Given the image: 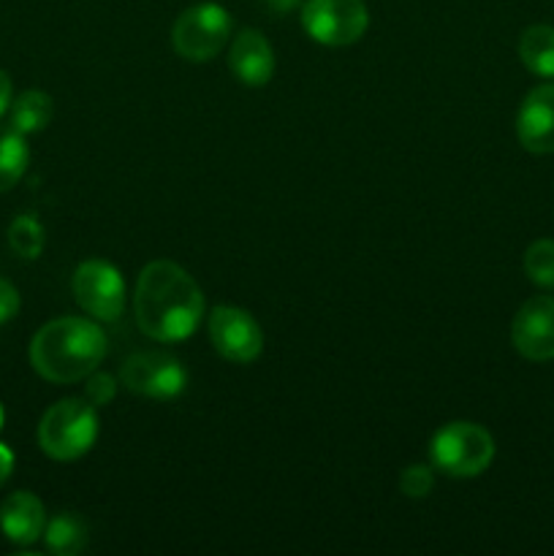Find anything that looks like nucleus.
<instances>
[{
  "label": "nucleus",
  "mask_w": 554,
  "mask_h": 556,
  "mask_svg": "<svg viewBox=\"0 0 554 556\" xmlns=\"http://www.w3.org/2000/svg\"><path fill=\"white\" fill-rule=\"evenodd\" d=\"M136 326L155 342H185L204 318L199 282L174 261H152L139 271L134 291Z\"/></svg>",
  "instance_id": "1"
},
{
  "label": "nucleus",
  "mask_w": 554,
  "mask_h": 556,
  "mask_svg": "<svg viewBox=\"0 0 554 556\" xmlns=\"http://www.w3.org/2000/svg\"><path fill=\"white\" fill-rule=\"evenodd\" d=\"M228 71L248 87H264L275 74V52L266 36L244 27L228 47Z\"/></svg>",
  "instance_id": "12"
},
{
  "label": "nucleus",
  "mask_w": 554,
  "mask_h": 556,
  "mask_svg": "<svg viewBox=\"0 0 554 556\" xmlns=\"http://www.w3.org/2000/svg\"><path fill=\"white\" fill-rule=\"evenodd\" d=\"M11 128L20 130L22 136L38 134L52 123L54 103L43 90H25L11 101Z\"/></svg>",
  "instance_id": "16"
},
{
  "label": "nucleus",
  "mask_w": 554,
  "mask_h": 556,
  "mask_svg": "<svg viewBox=\"0 0 554 556\" xmlns=\"http://www.w3.org/2000/svg\"><path fill=\"white\" fill-rule=\"evenodd\" d=\"M231 38V14L217 3H196L177 16L172 43L177 54L190 63L217 58Z\"/></svg>",
  "instance_id": "5"
},
{
  "label": "nucleus",
  "mask_w": 554,
  "mask_h": 556,
  "mask_svg": "<svg viewBox=\"0 0 554 556\" xmlns=\"http://www.w3.org/2000/svg\"><path fill=\"white\" fill-rule=\"evenodd\" d=\"M11 470H14V454L5 443H0V486L11 478Z\"/></svg>",
  "instance_id": "23"
},
{
  "label": "nucleus",
  "mask_w": 554,
  "mask_h": 556,
  "mask_svg": "<svg viewBox=\"0 0 554 556\" xmlns=\"http://www.w3.org/2000/svg\"><path fill=\"white\" fill-rule=\"evenodd\" d=\"M43 226L33 215H20L14 217V223L9 226V244L20 258H38L43 250Z\"/></svg>",
  "instance_id": "18"
},
{
  "label": "nucleus",
  "mask_w": 554,
  "mask_h": 556,
  "mask_svg": "<svg viewBox=\"0 0 554 556\" xmlns=\"http://www.w3.org/2000/svg\"><path fill=\"white\" fill-rule=\"evenodd\" d=\"M519 144L532 155L554 152V81L532 87L516 114Z\"/></svg>",
  "instance_id": "11"
},
{
  "label": "nucleus",
  "mask_w": 554,
  "mask_h": 556,
  "mask_svg": "<svg viewBox=\"0 0 554 556\" xmlns=\"http://www.w3.org/2000/svg\"><path fill=\"white\" fill-rule=\"evenodd\" d=\"M11 101H14V98H11V79L5 71H0V117L9 112Z\"/></svg>",
  "instance_id": "24"
},
{
  "label": "nucleus",
  "mask_w": 554,
  "mask_h": 556,
  "mask_svg": "<svg viewBox=\"0 0 554 556\" xmlns=\"http://www.w3.org/2000/svg\"><path fill=\"white\" fill-rule=\"evenodd\" d=\"M519 60L530 74L554 79V27L530 25L519 38Z\"/></svg>",
  "instance_id": "14"
},
{
  "label": "nucleus",
  "mask_w": 554,
  "mask_h": 556,
  "mask_svg": "<svg viewBox=\"0 0 554 556\" xmlns=\"http://www.w3.org/2000/svg\"><path fill=\"white\" fill-rule=\"evenodd\" d=\"M525 275L538 288H554V239H538L525 250Z\"/></svg>",
  "instance_id": "19"
},
{
  "label": "nucleus",
  "mask_w": 554,
  "mask_h": 556,
  "mask_svg": "<svg viewBox=\"0 0 554 556\" xmlns=\"http://www.w3.org/2000/svg\"><path fill=\"white\" fill-rule=\"evenodd\" d=\"M266 3H269V9H275V11H280V14H286V11H291L293 5L299 3V0H266Z\"/></svg>",
  "instance_id": "25"
},
{
  "label": "nucleus",
  "mask_w": 554,
  "mask_h": 556,
  "mask_svg": "<svg viewBox=\"0 0 554 556\" xmlns=\"http://www.w3.org/2000/svg\"><path fill=\"white\" fill-rule=\"evenodd\" d=\"M511 342L527 362H552L554 358V296L527 299L511 324Z\"/></svg>",
  "instance_id": "10"
},
{
  "label": "nucleus",
  "mask_w": 554,
  "mask_h": 556,
  "mask_svg": "<svg viewBox=\"0 0 554 556\" xmlns=\"http://www.w3.org/2000/svg\"><path fill=\"white\" fill-rule=\"evenodd\" d=\"M432 470L451 478H476L492 465L494 440L481 424L451 421L435 432L429 443Z\"/></svg>",
  "instance_id": "4"
},
{
  "label": "nucleus",
  "mask_w": 554,
  "mask_h": 556,
  "mask_svg": "<svg viewBox=\"0 0 554 556\" xmlns=\"http://www.w3.org/2000/svg\"><path fill=\"white\" fill-rule=\"evenodd\" d=\"M3 418H5V413H3V405H0V429H3Z\"/></svg>",
  "instance_id": "26"
},
{
  "label": "nucleus",
  "mask_w": 554,
  "mask_h": 556,
  "mask_svg": "<svg viewBox=\"0 0 554 556\" xmlns=\"http://www.w3.org/2000/svg\"><path fill=\"white\" fill-rule=\"evenodd\" d=\"M20 307H22L20 291H16L9 280L0 277V324H9L11 318H16Z\"/></svg>",
  "instance_id": "22"
},
{
  "label": "nucleus",
  "mask_w": 554,
  "mask_h": 556,
  "mask_svg": "<svg viewBox=\"0 0 554 556\" xmlns=\"http://www.w3.org/2000/svg\"><path fill=\"white\" fill-rule=\"evenodd\" d=\"M119 383L136 396H147V400L166 402L174 400L188 386V372L179 364V358L168 356V353L144 351L134 353L128 362L119 369Z\"/></svg>",
  "instance_id": "7"
},
{
  "label": "nucleus",
  "mask_w": 554,
  "mask_h": 556,
  "mask_svg": "<svg viewBox=\"0 0 554 556\" xmlns=\"http://www.w3.org/2000/svg\"><path fill=\"white\" fill-rule=\"evenodd\" d=\"M432 486H435V472L429 465H411L402 470L400 492L405 494V497L421 500L432 492Z\"/></svg>",
  "instance_id": "20"
},
{
  "label": "nucleus",
  "mask_w": 554,
  "mask_h": 556,
  "mask_svg": "<svg viewBox=\"0 0 554 556\" xmlns=\"http://www.w3.org/2000/svg\"><path fill=\"white\" fill-rule=\"evenodd\" d=\"M98 407L87 400H60L38 424V445L54 462H76L96 445Z\"/></svg>",
  "instance_id": "3"
},
{
  "label": "nucleus",
  "mask_w": 554,
  "mask_h": 556,
  "mask_svg": "<svg viewBox=\"0 0 554 556\" xmlns=\"http://www.w3.org/2000/svg\"><path fill=\"white\" fill-rule=\"evenodd\" d=\"M74 299L90 318L96 320H117L125 307V280L117 266L109 261H85L76 266Z\"/></svg>",
  "instance_id": "8"
},
{
  "label": "nucleus",
  "mask_w": 554,
  "mask_h": 556,
  "mask_svg": "<svg viewBox=\"0 0 554 556\" xmlns=\"http://www.w3.org/2000/svg\"><path fill=\"white\" fill-rule=\"evenodd\" d=\"M27 163H30V150H27V141L20 130L0 128V193L14 188L27 172Z\"/></svg>",
  "instance_id": "17"
},
{
  "label": "nucleus",
  "mask_w": 554,
  "mask_h": 556,
  "mask_svg": "<svg viewBox=\"0 0 554 556\" xmlns=\"http://www.w3.org/2000/svg\"><path fill=\"white\" fill-rule=\"evenodd\" d=\"M43 546L54 556H74L87 546V521L74 510L58 514L43 530Z\"/></svg>",
  "instance_id": "15"
},
{
  "label": "nucleus",
  "mask_w": 554,
  "mask_h": 556,
  "mask_svg": "<svg viewBox=\"0 0 554 556\" xmlns=\"http://www.w3.org/2000/svg\"><path fill=\"white\" fill-rule=\"evenodd\" d=\"M0 530L14 546H33L47 530L43 503L30 492H14L0 503Z\"/></svg>",
  "instance_id": "13"
},
{
  "label": "nucleus",
  "mask_w": 554,
  "mask_h": 556,
  "mask_svg": "<svg viewBox=\"0 0 554 556\" xmlns=\"http://www.w3.org/2000/svg\"><path fill=\"white\" fill-rule=\"evenodd\" d=\"M210 340L212 348L221 353L226 362L250 364L264 351V331L259 320L242 307L231 304H217L210 313Z\"/></svg>",
  "instance_id": "9"
},
{
  "label": "nucleus",
  "mask_w": 554,
  "mask_h": 556,
  "mask_svg": "<svg viewBox=\"0 0 554 556\" xmlns=\"http://www.w3.org/2000/svg\"><path fill=\"white\" fill-rule=\"evenodd\" d=\"M106 356V337L96 320L54 318L36 331L30 342V364L43 380L71 386L96 372Z\"/></svg>",
  "instance_id": "2"
},
{
  "label": "nucleus",
  "mask_w": 554,
  "mask_h": 556,
  "mask_svg": "<svg viewBox=\"0 0 554 556\" xmlns=\"http://www.w3.org/2000/svg\"><path fill=\"white\" fill-rule=\"evenodd\" d=\"M85 383V400L90 402L92 407H106L109 402L117 396V378L109 372H92L87 375Z\"/></svg>",
  "instance_id": "21"
},
{
  "label": "nucleus",
  "mask_w": 554,
  "mask_h": 556,
  "mask_svg": "<svg viewBox=\"0 0 554 556\" xmlns=\"http://www.w3.org/2000/svg\"><path fill=\"white\" fill-rule=\"evenodd\" d=\"M299 16L304 33L324 47H351L369 27L364 0H307Z\"/></svg>",
  "instance_id": "6"
}]
</instances>
